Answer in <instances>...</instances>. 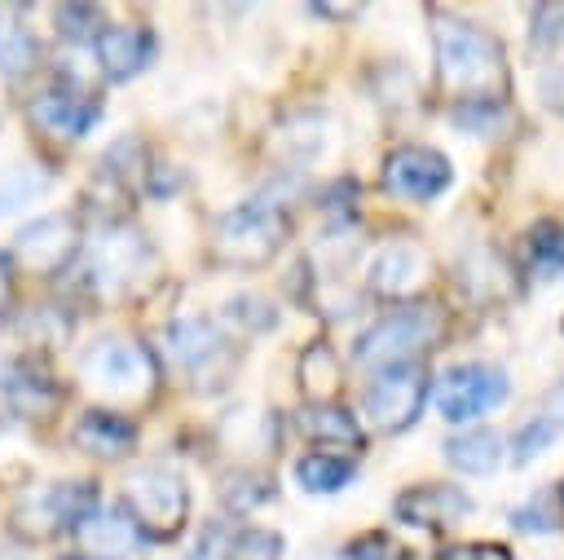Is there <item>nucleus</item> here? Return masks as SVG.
<instances>
[{
	"instance_id": "obj_1",
	"label": "nucleus",
	"mask_w": 564,
	"mask_h": 560,
	"mask_svg": "<svg viewBox=\"0 0 564 560\" xmlns=\"http://www.w3.org/2000/svg\"><path fill=\"white\" fill-rule=\"evenodd\" d=\"M436 71L445 93L467 106V101H502L507 93V57L498 35H489L476 22L458 18H436Z\"/></svg>"
},
{
	"instance_id": "obj_2",
	"label": "nucleus",
	"mask_w": 564,
	"mask_h": 560,
	"mask_svg": "<svg viewBox=\"0 0 564 560\" xmlns=\"http://www.w3.org/2000/svg\"><path fill=\"white\" fill-rule=\"evenodd\" d=\"M79 379L88 392L106 397L110 410H119V406H141L154 397L159 366L145 344L115 335V340H97L79 353Z\"/></svg>"
},
{
	"instance_id": "obj_3",
	"label": "nucleus",
	"mask_w": 564,
	"mask_h": 560,
	"mask_svg": "<svg viewBox=\"0 0 564 560\" xmlns=\"http://www.w3.org/2000/svg\"><path fill=\"white\" fill-rule=\"evenodd\" d=\"M286 212L269 198H251L229 207L212 229V256L229 269H260L269 265L286 243Z\"/></svg>"
},
{
	"instance_id": "obj_4",
	"label": "nucleus",
	"mask_w": 564,
	"mask_h": 560,
	"mask_svg": "<svg viewBox=\"0 0 564 560\" xmlns=\"http://www.w3.org/2000/svg\"><path fill=\"white\" fill-rule=\"evenodd\" d=\"M97 485L93 481H53L40 489H26L9 511V534L22 542H48L57 534H75L97 511Z\"/></svg>"
},
{
	"instance_id": "obj_5",
	"label": "nucleus",
	"mask_w": 564,
	"mask_h": 560,
	"mask_svg": "<svg viewBox=\"0 0 564 560\" xmlns=\"http://www.w3.org/2000/svg\"><path fill=\"white\" fill-rule=\"evenodd\" d=\"M441 331H445L441 309L414 300V304H397V309H388L383 317H375V322L357 335L352 353H357L361 366L383 370V366L414 362V353H419V348H432V344L441 340Z\"/></svg>"
},
{
	"instance_id": "obj_6",
	"label": "nucleus",
	"mask_w": 564,
	"mask_h": 560,
	"mask_svg": "<svg viewBox=\"0 0 564 560\" xmlns=\"http://www.w3.org/2000/svg\"><path fill=\"white\" fill-rule=\"evenodd\" d=\"M123 511L128 520L141 529L145 542H167L185 529V516H189V485L181 472L172 467H137L128 481H123Z\"/></svg>"
},
{
	"instance_id": "obj_7",
	"label": "nucleus",
	"mask_w": 564,
	"mask_h": 560,
	"mask_svg": "<svg viewBox=\"0 0 564 560\" xmlns=\"http://www.w3.org/2000/svg\"><path fill=\"white\" fill-rule=\"evenodd\" d=\"M84 247V225L75 212H44L35 220H26L18 234H13V251L9 260L22 265L26 273H40V278H57L70 269V260L79 256Z\"/></svg>"
},
{
	"instance_id": "obj_8",
	"label": "nucleus",
	"mask_w": 564,
	"mask_h": 560,
	"mask_svg": "<svg viewBox=\"0 0 564 560\" xmlns=\"http://www.w3.org/2000/svg\"><path fill=\"white\" fill-rule=\"evenodd\" d=\"M423 406H427V370L419 362L375 370L366 388V419L379 432H405L423 414Z\"/></svg>"
},
{
	"instance_id": "obj_9",
	"label": "nucleus",
	"mask_w": 564,
	"mask_h": 560,
	"mask_svg": "<svg viewBox=\"0 0 564 560\" xmlns=\"http://www.w3.org/2000/svg\"><path fill=\"white\" fill-rule=\"evenodd\" d=\"M507 392H511V384H507L502 370H494V366H485V362H463V366H449V370L441 375V384H436V406H441V414H445L449 423H467V419H476V414L502 406Z\"/></svg>"
},
{
	"instance_id": "obj_10",
	"label": "nucleus",
	"mask_w": 564,
	"mask_h": 560,
	"mask_svg": "<svg viewBox=\"0 0 564 560\" xmlns=\"http://www.w3.org/2000/svg\"><path fill=\"white\" fill-rule=\"evenodd\" d=\"M454 181V168L441 150L427 146H397L383 159V190H392L397 198H436L445 194Z\"/></svg>"
},
{
	"instance_id": "obj_11",
	"label": "nucleus",
	"mask_w": 564,
	"mask_h": 560,
	"mask_svg": "<svg viewBox=\"0 0 564 560\" xmlns=\"http://www.w3.org/2000/svg\"><path fill=\"white\" fill-rule=\"evenodd\" d=\"M97 119H101V101L79 84H48L44 93L31 97V123L62 141L88 137Z\"/></svg>"
},
{
	"instance_id": "obj_12",
	"label": "nucleus",
	"mask_w": 564,
	"mask_h": 560,
	"mask_svg": "<svg viewBox=\"0 0 564 560\" xmlns=\"http://www.w3.org/2000/svg\"><path fill=\"white\" fill-rule=\"evenodd\" d=\"M471 494L458 489V485H445V481H427V485H410L392 498V516L401 525H414V529H449L458 525L467 511H471Z\"/></svg>"
},
{
	"instance_id": "obj_13",
	"label": "nucleus",
	"mask_w": 564,
	"mask_h": 560,
	"mask_svg": "<svg viewBox=\"0 0 564 560\" xmlns=\"http://www.w3.org/2000/svg\"><path fill=\"white\" fill-rule=\"evenodd\" d=\"M93 53H97V66L106 79L123 84L132 75H141L154 57V31L150 26H137V22H106L97 35H93Z\"/></svg>"
},
{
	"instance_id": "obj_14",
	"label": "nucleus",
	"mask_w": 564,
	"mask_h": 560,
	"mask_svg": "<svg viewBox=\"0 0 564 560\" xmlns=\"http://www.w3.org/2000/svg\"><path fill=\"white\" fill-rule=\"evenodd\" d=\"M145 256H150V247H145V238H141L137 229H128V225H106V229L97 234L93 251H88V278H93L97 287L115 291V287H123V282H132V278L141 273Z\"/></svg>"
},
{
	"instance_id": "obj_15",
	"label": "nucleus",
	"mask_w": 564,
	"mask_h": 560,
	"mask_svg": "<svg viewBox=\"0 0 564 560\" xmlns=\"http://www.w3.org/2000/svg\"><path fill=\"white\" fill-rule=\"evenodd\" d=\"M75 538H79L84 556H93V560H128V556H137V551L145 547L141 529L128 520L123 507H110V511L97 507V511L75 529Z\"/></svg>"
},
{
	"instance_id": "obj_16",
	"label": "nucleus",
	"mask_w": 564,
	"mask_h": 560,
	"mask_svg": "<svg viewBox=\"0 0 564 560\" xmlns=\"http://www.w3.org/2000/svg\"><path fill=\"white\" fill-rule=\"evenodd\" d=\"M70 441L84 450V454H97V459H119L137 445V423L123 414V410H110V406H93L75 419L70 428Z\"/></svg>"
},
{
	"instance_id": "obj_17",
	"label": "nucleus",
	"mask_w": 564,
	"mask_h": 560,
	"mask_svg": "<svg viewBox=\"0 0 564 560\" xmlns=\"http://www.w3.org/2000/svg\"><path fill=\"white\" fill-rule=\"evenodd\" d=\"M163 344H167V357L181 370H203V366H212L225 353V340H220V331L207 317H181V322H172L167 335H163Z\"/></svg>"
},
{
	"instance_id": "obj_18",
	"label": "nucleus",
	"mask_w": 564,
	"mask_h": 560,
	"mask_svg": "<svg viewBox=\"0 0 564 560\" xmlns=\"http://www.w3.org/2000/svg\"><path fill=\"white\" fill-rule=\"evenodd\" d=\"M295 428L308 437V441H322V445H361V423L352 410L335 406V401H308L300 414H295Z\"/></svg>"
},
{
	"instance_id": "obj_19",
	"label": "nucleus",
	"mask_w": 564,
	"mask_h": 560,
	"mask_svg": "<svg viewBox=\"0 0 564 560\" xmlns=\"http://www.w3.org/2000/svg\"><path fill=\"white\" fill-rule=\"evenodd\" d=\"M445 463L467 472V476H485L502 463V437L489 432V428H467V432H454L445 445Z\"/></svg>"
},
{
	"instance_id": "obj_20",
	"label": "nucleus",
	"mask_w": 564,
	"mask_h": 560,
	"mask_svg": "<svg viewBox=\"0 0 564 560\" xmlns=\"http://www.w3.org/2000/svg\"><path fill=\"white\" fill-rule=\"evenodd\" d=\"M352 459H339V454H330V450H313V454H304L300 463H295V481H300V489H308V494H339L348 481H352Z\"/></svg>"
},
{
	"instance_id": "obj_21",
	"label": "nucleus",
	"mask_w": 564,
	"mask_h": 560,
	"mask_svg": "<svg viewBox=\"0 0 564 560\" xmlns=\"http://www.w3.org/2000/svg\"><path fill=\"white\" fill-rule=\"evenodd\" d=\"M40 62V40L31 35V26H22L13 13L0 18V75L18 79Z\"/></svg>"
},
{
	"instance_id": "obj_22",
	"label": "nucleus",
	"mask_w": 564,
	"mask_h": 560,
	"mask_svg": "<svg viewBox=\"0 0 564 560\" xmlns=\"http://www.w3.org/2000/svg\"><path fill=\"white\" fill-rule=\"evenodd\" d=\"M419 273H423V260L410 247H392V251L379 256V265L370 273V287L379 295H405V291L419 287Z\"/></svg>"
},
{
	"instance_id": "obj_23",
	"label": "nucleus",
	"mask_w": 564,
	"mask_h": 560,
	"mask_svg": "<svg viewBox=\"0 0 564 560\" xmlns=\"http://www.w3.org/2000/svg\"><path fill=\"white\" fill-rule=\"evenodd\" d=\"M300 388L308 401H330L339 392V362L326 344H308L300 353Z\"/></svg>"
},
{
	"instance_id": "obj_24",
	"label": "nucleus",
	"mask_w": 564,
	"mask_h": 560,
	"mask_svg": "<svg viewBox=\"0 0 564 560\" xmlns=\"http://www.w3.org/2000/svg\"><path fill=\"white\" fill-rule=\"evenodd\" d=\"M48 181H53V172L31 168V163L0 168V216L13 212V207H22V203H31V198H40L48 190Z\"/></svg>"
},
{
	"instance_id": "obj_25",
	"label": "nucleus",
	"mask_w": 564,
	"mask_h": 560,
	"mask_svg": "<svg viewBox=\"0 0 564 560\" xmlns=\"http://www.w3.org/2000/svg\"><path fill=\"white\" fill-rule=\"evenodd\" d=\"M529 265L542 278L564 273V225L560 220H538L529 229Z\"/></svg>"
},
{
	"instance_id": "obj_26",
	"label": "nucleus",
	"mask_w": 564,
	"mask_h": 560,
	"mask_svg": "<svg viewBox=\"0 0 564 560\" xmlns=\"http://www.w3.org/2000/svg\"><path fill=\"white\" fill-rule=\"evenodd\" d=\"M273 494V481L264 472H229L220 485V498L229 511H251Z\"/></svg>"
},
{
	"instance_id": "obj_27",
	"label": "nucleus",
	"mask_w": 564,
	"mask_h": 560,
	"mask_svg": "<svg viewBox=\"0 0 564 560\" xmlns=\"http://www.w3.org/2000/svg\"><path fill=\"white\" fill-rule=\"evenodd\" d=\"M564 432V419L560 414H538L533 423H524L520 432H516V441H511V459L516 463H533L542 450H551V441Z\"/></svg>"
},
{
	"instance_id": "obj_28",
	"label": "nucleus",
	"mask_w": 564,
	"mask_h": 560,
	"mask_svg": "<svg viewBox=\"0 0 564 560\" xmlns=\"http://www.w3.org/2000/svg\"><path fill=\"white\" fill-rule=\"evenodd\" d=\"M225 560H282V534L251 525V529H242V534L229 538Z\"/></svg>"
},
{
	"instance_id": "obj_29",
	"label": "nucleus",
	"mask_w": 564,
	"mask_h": 560,
	"mask_svg": "<svg viewBox=\"0 0 564 560\" xmlns=\"http://www.w3.org/2000/svg\"><path fill=\"white\" fill-rule=\"evenodd\" d=\"M560 520H564V516H560V498H555V489H542L529 507H520V511L511 516V525L524 529V534H551Z\"/></svg>"
},
{
	"instance_id": "obj_30",
	"label": "nucleus",
	"mask_w": 564,
	"mask_h": 560,
	"mask_svg": "<svg viewBox=\"0 0 564 560\" xmlns=\"http://www.w3.org/2000/svg\"><path fill=\"white\" fill-rule=\"evenodd\" d=\"M106 22H97V9L93 4H62L57 9V31L66 35V40H88V35H97Z\"/></svg>"
},
{
	"instance_id": "obj_31",
	"label": "nucleus",
	"mask_w": 564,
	"mask_h": 560,
	"mask_svg": "<svg viewBox=\"0 0 564 560\" xmlns=\"http://www.w3.org/2000/svg\"><path fill=\"white\" fill-rule=\"evenodd\" d=\"M344 560H405V551L388 534H361L344 547Z\"/></svg>"
},
{
	"instance_id": "obj_32",
	"label": "nucleus",
	"mask_w": 564,
	"mask_h": 560,
	"mask_svg": "<svg viewBox=\"0 0 564 560\" xmlns=\"http://www.w3.org/2000/svg\"><path fill=\"white\" fill-rule=\"evenodd\" d=\"M436 560H516V556H511V547H502V542H454V547H445Z\"/></svg>"
},
{
	"instance_id": "obj_33",
	"label": "nucleus",
	"mask_w": 564,
	"mask_h": 560,
	"mask_svg": "<svg viewBox=\"0 0 564 560\" xmlns=\"http://www.w3.org/2000/svg\"><path fill=\"white\" fill-rule=\"evenodd\" d=\"M225 313H229V317H238L242 326H256V331L273 322V309H269V304H264L260 295H234Z\"/></svg>"
},
{
	"instance_id": "obj_34",
	"label": "nucleus",
	"mask_w": 564,
	"mask_h": 560,
	"mask_svg": "<svg viewBox=\"0 0 564 560\" xmlns=\"http://www.w3.org/2000/svg\"><path fill=\"white\" fill-rule=\"evenodd\" d=\"M533 40L538 44L564 40V4H538L533 9Z\"/></svg>"
},
{
	"instance_id": "obj_35",
	"label": "nucleus",
	"mask_w": 564,
	"mask_h": 560,
	"mask_svg": "<svg viewBox=\"0 0 564 560\" xmlns=\"http://www.w3.org/2000/svg\"><path fill=\"white\" fill-rule=\"evenodd\" d=\"M22 370H26V357H22L18 348L0 344V388H4V392L18 384V375H22Z\"/></svg>"
},
{
	"instance_id": "obj_36",
	"label": "nucleus",
	"mask_w": 564,
	"mask_h": 560,
	"mask_svg": "<svg viewBox=\"0 0 564 560\" xmlns=\"http://www.w3.org/2000/svg\"><path fill=\"white\" fill-rule=\"evenodd\" d=\"M542 101H546L555 115H564V66H551V71L542 75Z\"/></svg>"
},
{
	"instance_id": "obj_37",
	"label": "nucleus",
	"mask_w": 564,
	"mask_h": 560,
	"mask_svg": "<svg viewBox=\"0 0 564 560\" xmlns=\"http://www.w3.org/2000/svg\"><path fill=\"white\" fill-rule=\"evenodd\" d=\"M9 256H0V317H4V309H9V295H13V273H9Z\"/></svg>"
},
{
	"instance_id": "obj_38",
	"label": "nucleus",
	"mask_w": 564,
	"mask_h": 560,
	"mask_svg": "<svg viewBox=\"0 0 564 560\" xmlns=\"http://www.w3.org/2000/svg\"><path fill=\"white\" fill-rule=\"evenodd\" d=\"M313 13H322V18H357L361 4H313Z\"/></svg>"
},
{
	"instance_id": "obj_39",
	"label": "nucleus",
	"mask_w": 564,
	"mask_h": 560,
	"mask_svg": "<svg viewBox=\"0 0 564 560\" xmlns=\"http://www.w3.org/2000/svg\"><path fill=\"white\" fill-rule=\"evenodd\" d=\"M555 498H560V516H564V481L555 485Z\"/></svg>"
},
{
	"instance_id": "obj_40",
	"label": "nucleus",
	"mask_w": 564,
	"mask_h": 560,
	"mask_svg": "<svg viewBox=\"0 0 564 560\" xmlns=\"http://www.w3.org/2000/svg\"><path fill=\"white\" fill-rule=\"evenodd\" d=\"M62 560H93V556H62Z\"/></svg>"
}]
</instances>
